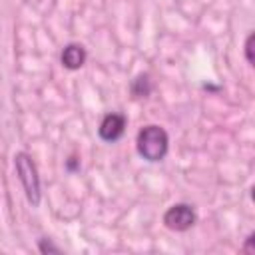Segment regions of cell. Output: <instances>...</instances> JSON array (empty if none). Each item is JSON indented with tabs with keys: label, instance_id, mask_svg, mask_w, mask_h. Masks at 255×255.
Listing matches in <instances>:
<instances>
[{
	"label": "cell",
	"instance_id": "obj_2",
	"mask_svg": "<svg viewBox=\"0 0 255 255\" xmlns=\"http://www.w3.org/2000/svg\"><path fill=\"white\" fill-rule=\"evenodd\" d=\"M14 163H16V171H18V177H20V183L24 187L28 201L32 205H38L40 203V177H38L32 157L28 153L20 151L14 155Z\"/></svg>",
	"mask_w": 255,
	"mask_h": 255
},
{
	"label": "cell",
	"instance_id": "obj_5",
	"mask_svg": "<svg viewBox=\"0 0 255 255\" xmlns=\"http://www.w3.org/2000/svg\"><path fill=\"white\" fill-rule=\"evenodd\" d=\"M86 62V50L80 44H68L62 52V64L68 70H78Z\"/></svg>",
	"mask_w": 255,
	"mask_h": 255
},
{
	"label": "cell",
	"instance_id": "obj_6",
	"mask_svg": "<svg viewBox=\"0 0 255 255\" xmlns=\"http://www.w3.org/2000/svg\"><path fill=\"white\" fill-rule=\"evenodd\" d=\"M253 40H255V34H249L247 36V42H245V56H247V62L253 64Z\"/></svg>",
	"mask_w": 255,
	"mask_h": 255
},
{
	"label": "cell",
	"instance_id": "obj_3",
	"mask_svg": "<svg viewBox=\"0 0 255 255\" xmlns=\"http://www.w3.org/2000/svg\"><path fill=\"white\" fill-rule=\"evenodd\" d=\"M163 223L173 231H185L195 223V211L187 203H175L165 211Z\"/></svg>",
	"mask_w": 255,
	"mask_h": 255
},
{
	"label": "cell",
	"instance_id": "obj_4",
	"mask_svg": "<svg viewBox=\"0 0 255 255\" xmlns=\"http://www.w3.org/2000/svg\"><path fill=\"white\" fill-rule=\"evenodd\" d=\"M126 129V118L122 114H108L100 124V137L106 141H116Z\"/></svg>",
	"mask_w": 255,
	"mask_h": 255
},
{
	"label": "cell",
	"instance_id": "obj_1",
	"mask_svg": "<svg viewBox=\"0 0 255 255\" xmlns=\"http://www.w3.org/2000/svg\"><path fill=\"white\" fill-rule=\"evenodd\" d=\"M167 133L159 126H145L137 133V151L147 161H159L167 153Z\"/></svg>",
	"mask_w": 255,
	"mask_h": 255
},
{
	"label": "cell",
	"instance_id": "obj_7",
	"mask_svg": "<svg viewBox=\"0 0 255 255\" xmlns=\"http://www.w3.org/2000/svg\"><path fill=\"white\" fill-rule=\"evenodd\" d=\"M40 251L42 253H50V251L52 253H60V247H56V245H52L50 241L44 239V241H40Z\"/></svg>",
	"mask_w": 255,
	"mask_h": 255
}]
</instances>
